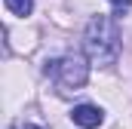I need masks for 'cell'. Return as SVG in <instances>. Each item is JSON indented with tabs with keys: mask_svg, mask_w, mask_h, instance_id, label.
I'll list each match as a JSON object with an SVG mask.
<instances>
[{
	"mask_svg": "<svg viewBox=\"0 0 132 129\" xmlns=\"http://www.w3.org/2000/svg\"><path fill=\"white\" fill-rule=\"evenodd\" d=\"M9 129H40V126H34V123H12Z\"/></svg>",
	"mask_w": 132,
	"mask_h": 129,
	"instance_id": "obj_6",
	"label": "cell"
},
{
	"mask_svg": "<svg viewBox=\"0 0 132 129\" xmlns=\"http://www.w3.org/2000/svg\"><path fill=\"white\" fill-rule=\"evenodd\" d=\"M108 3L114 6V15H123V12L132 6V0H108Z\"/></svg>",
	"mask_w": 132,
	"mask_h": 129,
	"instance_id": "obj_5",
	"label": "cell"
},
{
	"mask_svg": "<svg viewBox=\"0 0 132 129\" xmlns=\"http://www.w3.org/2000/svg\"><path fill=\"white\" fill-rule=\"evenodd\" d=\"M71 120L80 129H95V126L104 123V111H101L98 104H77V108L71 111Z\"/></svg>",
	"mask_w": 132,
	"mask_h": 129,
	"instance_id": "obj_3",
	"label": "cell"
},
{
	"mask_svg": "<svg viewBox=\"0 0 132 129\" xmlns=\"http://www.w3.org/2000/svg\"><path fill=\"white\" fill-rule=\"evenodd\" d=\"M3 3H6V9L12 15H22V19L34 12V0H3Z\"/></svg>",
	"mask_w": 132,
	"mask_h": 129,
	"instance_id": "obj_4",
	"label": "cell"
},
{
	"mask_svg": "<svg viewBox=\"0 0 132 129\" xmlns=\"http://www.w3.org/2000/svg\"><path fill=\"white\" fill-rule=\"evenodd\" d=\"M46 77L55 80L59 89H83L86 80H89V59L80 55V52H71V55H62V59H52L46 62Z\"/></svg>",
	"mask_w": 132,
	"mask_h": 129,
	"instance_id": "obj_2",
	"label": "cell"
},
{
	"mask_svg": "<svg viewBox=\"0 0 132 129\" xmlns=\"http://www.w3.org/2000/svg\"><path fill=\"white\" fill-rule=\"evenodd\" d=\"M83 55L98 68H111L120 59V28L114 15H92L83 28Z\"/></svg>",
	"mask_w": 132,
	"mask_h": 129,
	"instance_id": "obj_1",
	"label": "cell"
}]
</instances>
